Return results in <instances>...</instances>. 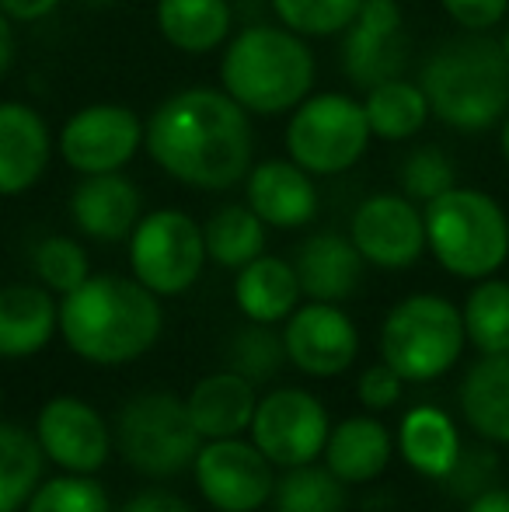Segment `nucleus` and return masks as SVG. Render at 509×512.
<instances>
[{
  "mask_svg": "<svg viewBox=\"0 0 509 512\" xmlns=\"http://www.w3.org/2000/svg\"><path fill=\"white\" fill-rule=\"evenodd\" d=\"M35 276L49 293L67 297L70 290L84 283L91 276L88 269V251L74 241V237H46L32 255Z\"/></svg>",
  "mask_w": 509,
  "mask_h": 512,
  "instance_id": "obj_34",
  "label": "nucleus"
},
{
  "mask_svg": "<svg viewBox=\"0 0 509 512\" xmlns=\"http://www.w3.org/2000/svg\"><path fill=\"white\" fill-rule=\"evenodd\" d=\"M426 248L457 279H489L509 258V213L489 192L461 189L436 196L422 209Z\"/></svg>",
  "mask_w": 509,
  "mask_h": 512,
  "instance_id": "obj_5",
  "label": "nucleus"
},
{
  "mask_svg": "<svg viewBox=\"0 0 509 512\" xmlns=\"http://www.w3.org/2000/svg\"><path fill=\"white\" fill-rule=\"evenodd\" d=\"M464 331L482 356L509 352V283L506 279H478L464 300Z\"/></svg>",
  "mask_w": 509,
  "mask_h": 512,
  "instance_id": "obj_31",
  "label": "nucleus"
},
{
  "mask_svg": "<svg viewBox=\"0 0 509 512\" xmlns=\"http://www.w3.org/2000/svg\"><path fill=\"white\" fill-rule=\"evenodd\" d=\"M192 471L203 499L220 512H255L276 492L272 460L238 436L206 439Z\"/></svg>",
  "mask_w": 509,
  "mask_h": 512,
  "instance_id": "obj_11",
  "label": "nucleus"
},
{
  "mask_svg": "<svg viewBox=\"0 0 509 512\" xmlns=\"http://www.w3.org/2000/svg\"><path fill=\"white\" fill-rule=\"evenodd\" d=\"M35 439L42 453L67 474H98L109 460V429L81 398H53L39 411Z\"/></svg>",
  "mask_w": 509,
  "mask_h": 512,
  "instance_id": "obj_16",
  "label": "nucleus"
},
{
  "mask_svg": "<svg viewBox=\"0 0 509 512\" xmlns=\"http://www.w3.org/2000/svg\"><path fill=\"white\" fill-rule=\"evenodd\" d=\"M283 345L286 359L297 370L311 373V377H339L356 363L360 335H356V324L349 321L346 310H339V304L311 300V304L297 307L286 317Z\"/></svg>",
  "mask_w": 509,
  "mask_h": 512,
  "instance_id": "obj_14",
  "label": "nucleus"
},
{
  "mask_svg": "<svg viewBox=\"0 0 509 512\" xmlns=\"http://www.w3.org/2000/svg\"><path fill=\"white\" fill-rule=\"evenodd\" d=\"M401 384H405V377H401L394 366L381 363L363 373L360 384H356V394H360V401L370 411H387L401 401Z\"/></svg>",
  "mask_w": 509,
  "mask_h": 512,
  "instance_id": "obj_39",
  "label": "nucleus"
},
{
  "mask_svg": "<svg viewBox=\"0 0 509 512\" xmlns=\"http://www.w3.org/2000/svg\"><path fill=\"white\" fill-rule=\"evenodd\" d=\"M408 56L405 18L398 0H367L356 21L346 28L342 42V67L360 88H374L381 81L401 77Z\"/></svg>",
  "mask_w": 509,
  "mask_h": 512,
  "instance_id": "obj_15",
  "label": "nucleus"
},
{
  "mask_svg": "<svg viewBox=\"0 0 509 512\" xmlns=\"http://www.w3.org/2000/svg\"><path fill=\"white\" fill-rule=\"evenodd\" d=\"M143 216L140 189L123 175H81V185L70 192V220L91 241H129Z\"/></svg>",
  "mask_w": 509,
  "mask_h": 512,
  "instance_id": "obj_17",
  "label": "nucleus"
},
{
  "mask_svg": "<svg viewBox=\"0 0 509 512\" xmlns=\"http://www.w3.org/2000/svg\"><path fill=\"white\" fill-rule=\"evenodd\" d=\"M499 46H503V56L509 63V18H506V28H503V39H499Z\"/></svg>",
  "mask_w": 509,
  "mask_h": 512,
  "instance_id": "obj_45",
  "label": "nucleus"
},
{
  "mask_svg": "<svg viewBox=\"0 0 509 512\" xmlns=\"http://www.w3.org/2000/svg\"><path fill=\"white\" fill-rule=\"evenodd\" d=\"M28 512H112V506L91 474H60L35 488Z\"/></svg>",
  "mask_w": 509,
  "mask_h": 512,
  "instance_id": "obj_35",
  "label": "nucleus"
},
{
  "mask_svg": "<svg viewBox=\"0 0 509 512\" xmlns=\"http://www.w3.org/2000/svg\"><path fill=\"white\" fill-rule=\"evenodd\" d=\"M457 185V171L443 150L436 147H419L405 157L401 164V192L412 203H433L436 196L450 192Z\"/></svg>",
  "mask_w": 509,
  "mask_h": 512,
  "instance_id": "obj_37",
  "label": "nucleus"
},
{
  "mask_svg": "<svg viewBox=\"0 0 509 512\" xmlns=\"http://www.w3.org/2000/svg\"><path fill=\"white\" fill-rule=\"evenodd\" d=\"M461 411L478 436L509 443V352L482 356L461 384Z\"/></svg>",
  "mask_w": 509,
  "mask_h": 512,
  "instance_id": "obj_27",
  "label": "nucleus"
},
{
  "mask_svg": "<svg viewBox=\"0 0 509 512\" xmlns=\"http://www.w3.org/2000/svg\"><path fill=\"white\" fill-rule=\"evenodd\" d=\"M39 439L21 425L0 422V512H18L28 506L35 488L42 485Z\"/></svg>",
  "mask_w": 509,
  "mask_h": 512,
  "instance_id": "obj_30",
  "label": "nucleus"
},
{
  "mask_svg": "<svg viewBox=\"0 0 509 512\" xmlns=\"http://www.w3.org/2000/svg\"><path fill=\"white\" fill-rule=\"evenodd\" d=\"M468 512H509V492L506 488H485L471 499Z\"/></svg>",
  "mask_w": 509,
  "mask_h": 512,
  "instance_id": "obj_42",
  "label": "nucleus"
},
{
  "mask_svg": "<svg viewBox=\"0 0 509 512\" xmlns=\"http://www.w3.org/2000/svg\"><path fill=\"white\" fill-rule=\"evenodd\" d=\"M325 464L342 485H363L384 474L391 464V432L370 415L346 418L328 432Z\"/></svg>",
  "mask_w": 509,
  "mask_h": 512,
  "instance_id": "obj_24",
  "label": "nucleus"
},
{
  "mask_svg": "<svg viewBox=\"0 0 509 512\" xmlns=\"http://www.w3.org/2000/svg\"><path fill=\"white\" fill-rule=\"evenodd\" d=\"M248 206L265 227L297 230L318 216V189L297 161H262L248 171Z\"/></svg>",
  "mask_w": 509,
  "mask_h": 512,
  "instance_id": "obj_19",
  "label": "nucleus"
},
{
  "mask_svg": "<svg viewBox=\"0 0 509 512\" xmlns=\"http://www.w3.org/2000/svg\"><path fill=\"white\" fill-rule=\"evenodd\" d=\"M119 450L133 471L147 478H175L185 467L196 464L203 450V436L192 425L185 401L175 394H136L119 411Z\"/></svg>",
  "mask_w": 509,
  "mask_h": 512,
  "instance_id": "obj_8",
  "label": "nucleus"
},
{
  "mask_svg": "<svg viewBox=\"0 0 509 512\" xmlns=\"http://www.w3.org/2000/svg\"><path fill=\"white\" fill-rule=\"evenodd\" d=\"M53 136L32 105L0 102V199L28 192L49 168Z\"/></svg>",
  "mask_w": 509,
  "mask_h": 512,
  "instance_id": "obj_18",
  "label": "nucleus"
},
{
  "mask_svg": "<svg viewBox=\"0 0 509 512\" xmlns=\"http://www.w3.org/2000/svg\"><path fill=\"white\" fill-rule=\"evenodd\" d=\"M84 4H116V0H84Z\"/></svg>",
  "mask_w": 509,
  "mask_h": 512,
  "instance_id": "obj_46",
  "label": "nucleus"
},
{
  "mask_svg": "<svg viewBox=\"0 0 509 512\" xmlns=\"http://www.w3.org/2000/svg\"><path fill=\"white\" fill-rule=\"evenodd\" d=\"M14 53H18V42H14V21L0 11V77L11 70Z\"/></svg>",
  "mask_w": 509,
  "mask_h": 512,
  "instance_id": "obj_43",
  "label": "nucleus"
},
{
  "mask_svg": "<svg viewBox=\"0 0 509 512\" xmlns=\"http://www.w3.org/2000/svg\"><path fill=\"white\" fill-rule=\"evenodd\" d=\"M206 255L210 262L224 265V269H245L258 255H265V223L258 220L252 206H220L217 213L206 220Z\"/></svg>",
  "mask_w": 509,
  "mask_h": 512,
  "instance_id": "obj_29",
  "label": "nucleus"
},
{
  "mask_svg": "<svg viewBox=\"0 0 509 512\" xmlns=\"http://www.w3.org/2000/svg\"><path fill=\"white\" fill-rule=\"evenodd\" d=\"M300 279L293 262H283L276 255H258L245 269H238L234 279V304L248 321L276 324L286 321L300 307Z\"/></svg>",
  "mask_w": 509,
  "mask_h": 512,
  "instance_id": "obj_23",
  "label": "nucleus"
},
{
  "mask_svg": "<svg viewBox=\"0 0 509 512\" xmlns=\"http://www.w3.org/2000/svg\"><path fill=\"white\" fill-rule=\"evenodd\" d=\"M499 150H503V157H506V164H509V115L503 122H499Z\"/></svg>",
  "mask_w": 509,
  "mask_h": 512,
  "instance_id": "obj_44",
  "label": "nucleus"
},
{
  "mask_svg": "<svg viewBox=\"0 0 509 512\" xmlns=\"http://www.w3.org/2000/svg\"><path fill=\"white\" fill-rule=\"evenodd\" d=\"M419 84L436 119L461 133H482L509 115V63L503 46L485 39V32L436 49Z\"/></svg>",
  "mask_w": 509,
  "mask_h": 512,
  "instance_id": "obj_4",
  "label": "nucleus"
},
{
  "mask_svg": "<svg viewBox=\"0 0 509 512\" xmlns=\"http://www.w3.org/2000/svg\"><path fill=\"white\" fill-rule=\"evenodd\" d=\"M157 32L178 53L203 56L231 39L234 14L227 0H157Z\"/></svg>",
  "mask_w": 509,
  "mask_h": 512,
  "instance_id": "obj_25",
  "label": "nucleus"
},
{
  "mask_svg": "<svg viewBox=\"0 0 509 512\" xmlns=\"http://www.w3.org/2000/svg\"><path fill=\"white\" fill-rule=\"evenodd\" d=\"M220 84L248 115L293 112L314 88V53L286 25H252L227 42Z\"/></svg>",
  "mask_w": 509,
  "mask_h": 512,
  "instance_id": "obj_3",
  "label": "nucleus"
},
{
  "mask_svg": "<svg viewBox=\"0 0 509 512\" xmlns=\"http://www.w3.org/2000/svg\"><path fill=\"white\" fill-rule=\"evenodd\" d=\"M192 415V425L199 429L203 439H231L252 429L255 418V384L241 373H210L192 387L189 401H185Z\"/></svg>",
  "mask_w": 509,
  "mask_h": 512,
  "instance_id": "obj_22",
  "label": "nucleus"
},
{
  "mask_svg": "<svg viewBox=\"0 0 509 512\" xmlns=\"http://www.w3.org/2000/svg\"><path fill=\"white\" fill-rule=\"evenodd\" d=\"M276 512H342L346 509V492L342 481L328 467H286V478L272 492Z\"/></svg>",
  "mask_w": 509,
  "mask_h": 512,
  "instance_id": "obj_32",
  "label": "nucleus"
},
{
  "mask_svg": "<svg viewBox=\"0 0 509 512\" xmlns=\"http://www.w3.org/2000/svg\"><path fill=\"white\" fill-rule=\"evenodd\" d=\"M349 237L363 262L377 269H408L426 251V216L405 192H381L363 199L349 223Z\"/></svg>",
  "mask_w": 509,
  "mask_h": 512,
  "instance_id": "obj_13",
  "label": "nucleus"
},
{
  "mask_svg": "<svg viewBox=\"0 0 509 512\" xmlns=\"http://www.w3.org/2000/svg\"><path fill=\"white\" fill-rule=\"evenodd\" d=\"M63 0H0V11L11 21H21V25H32V21H42L60 7Z\"/></svg>",
  "mask_w": 509,
  "mask_h": 512,
  "instance_id": "obj_40",
  "label": "nucleus"
},
{
  "mask_svg": "<svg viewBox=\"0 0 509 512\" xmlns=\"http://www.w3.org/2000/svg\"><path fill=\"white\" fill-rule=\"evenodd\" d=\"M0 401H4V394H0Z\"/></svg>",
  "mask_w": 509,
  "mask_h": 512,
  "instance_id": "obj_47",
  "label": "nucleus"
},
{
  "mask_svg": "<svg viewBox=\"0 0 509 512\" xmlns=\"http://www.w3.org/2000/svg\"><path fill=\"white\" fill-rule=\"evenodd\" d=\"M328 411L314 394L300 387H279L265 394L255 408L252 436L255 446L276 467L311 464L328 443Z\"/></svg>",
  "mask_w": 509,
  "mask_h": 512,
  "instance_id": "obj_12",
  "label": "nucleus"
},
{
  "mask_svg": "<svg viewBox=\"0 0 509 512\" xmlns=\"http://www.w3.org/2000/svg\"><path fill=\"white\" fill-rule=\"evenodd\" d=\"M164 314L157 293L140 279L88 276L60 300V335L81 359L126 366L161 338Z\"/></svg>",
  "mask_w": 509,
  "mask_h": 512,
  "instance_id": "obj_2",
  "label": "nucleus"
},
{
  "mask_svg": "<svg viewBox=\"0 0 509 512\" xmlns=\"http://www.w3.org/2000/svg\"><path fill=\"white\" fill-rule=\"evenodd\" d=\"M60 157L77 175H109L123 171L143 147V122L136 119L133 108L98 102L88 108H77L63 122L56 136Z\"/></svg>",
  "mask_w": 509,
  "mask_h": 512,
  "instance_id": "obj_10",
  "label": "nucleus"
},
{
  "mask_svg": "<svg viewBox=\"0 0 509 512\" xmlns=\"http://www.w3.org/2000/svg\"><path fill=\"white\" fill-rule=\"evenodd\" d=\"M60 331V304L46 286L11 283L0 290V359H28Z\"/></svg>",
  "mask_w": 509,
  "mask_h": 512,
  "instance_id": "obj_21",
  "label": "nucleus"
},
{
  "mask_svg": "<svg viewBox=\"0 0 509 512\" xmlns=\"http://www.w3.org/2000/svg\"><path fill=\"white\" fill-rule=\"evenodd\" d=\"M283 359H286V345H283V338L272 335L269 324L252 321L248 328H241L231 342L234 373L248 377L252 384H265V380L283 366Z\"/></svg>",
  "mask_w": 509,
  "mask_h": 512,
  "instance_id": "obj_36",
  "label": "nucleus"
},
{
  "mask_svg": "<svg viewBox=\"0 0 509 512\" xmlns=\"http://www.w3.org/2000/svg\"><path fill=\"white\" fill-rule=\"evenodd\" d=\"M143 147L175 182L224 192L252 171L255 136L248 112L227 91L185 88L154 108L143 126Z\"/></svg>",
  "mask_w": 509,
  "mask_h": 512,
  "instance_id": "obj_1",
  "label": "nucleus"
},
{
  "mask_svg": "<svg viewBox=\"0 0 509 512\" xmlns=\"http://www.w3.org/2000/svg\"><path fill=\"white\" fill-rule=\"evenodd\" d=\"M370 140L374 133L367 108L342 91L307 95L286 122V154L314 178H332L356 168Z\"/></svg>",
  "mask_w": 509,
  "mask_h": 512,
  "instance_id": "obj_7",
  "label": "nucleus"
},
{
  "mask_svg": "<svg viewBox=\"0 0 509 512\" xmlns=\"http://www.w3.org/2000/svg\"><path fill=\"white\" fill-rule=\"evenodd\" d=\"M203 227L182 209H157L140 216L129 234V265L133 279H140L157 297H178L192 290L206 265Z\"/></svg>",
  "mask_w": 509,
  "mask_h": 512,
  "instance_id": "obj_9",
  "label": "nucleus"
},
{
  "mask_svg": "<svg viewBox=\"0 0 509 512\" xmlns=\"http://www.w3.org/2000/svg\"><path fill=\"white\" fill-rule=\"evenodd\" d=\"M363 255L353 237L342 234H314L297 248L293 269H297L304 297L321 304H342L363 283Z\"/></svg>",
  "mask_w": 509,
  "mask_h": 512,
  "instance_id": "obj_20",
  "label": "nucleus"
},
{
  "mask_svg": "<svg viewBox=\"0 0 509 512\" xmlns=\"http://www.w3.org/2000/svg\"><path fill=\"white\" fill-rule=\"evenodd\" d=\"M123 512H192V509L168 492H140L136 499L126 502Z\"/></svg>",
  "mask_w": 509,
  "mask_h": 512,
  "instance_id": "obj_41",
  "label": "nucleus"
},
{
  "mask_svg": "<svg viewBox=\"0 0 509 512\" xmlns=\"http://www.w3.org/2000/svg\"><path fill=\"white\" fill-rule=\"evenodd\" d=\"M401 457L412 471H419L422 478H450L461 460V439L450 422L447 411L440 408H412L401 418Z\"/></svg>",
  "mask_w": 509,
  "mask_h": 512,
  "instance_id": "obj_26",
  "label": "nucleus"
},
{
  "mask_svg": "<svg viewBox=\"0 0 509 512\" xmlns=\"http://www.w3.org/2000/svg\"><path fill=\"white\" fill-rule=\"evenodd\" d=\"M440 4L464 32H489L509 18V0H440Z\"/></svg>",
  "mask_w": 509,
  "mask_h": 512,
  "instance_id": "obj_38",
  "label": "nucleus"
},
{
  "mask_svg": "<svg viewBox=\"0 0 509 512\" xmlns=\"http://www.w3.org/2000/svg\"><path fill=\"white\" fill-rule=\"evenodd\" d=\"M468 331L450 300L436 293H415L391 307L381 328V356L405 380H436L461 359Z\"/></svg>",
  "mask_w": 509,
  "mask_h": 512,
  "instance_id": "obj_6",
  "label": "nucleus"
},
{
  "mask_svg": "<svg viewBox=\"0 0 509 512\" xmlns=\"http://www.w3.org/2000/svg\"><path fill=\"white\" fill-rule=\"evenodd\" d=\"M367 0H272L279 25L304 39H328L342 35L356 21Z\"/></svg>",
  "mask_w": 509,
  "mask_h": 512,
  "instance_id": "obj_33",
  "label": "nucleus"
},
{
  "mask_svg": "<svg viewBox=\"0 0 509 512\" xmlns=\"http://www.w3.org/2000/svg\"><path fill=\"white\" fill-rule=\"evenodd\" d=\"M363 108H367L370 133L381 136V140H394V143L412 140L415 133H422V126H426L429 115H433L422 84H412V81H405V77H391V81H381V84H374V88H367Z\"/></svg>",
  "mask_w": 509,
  "mask_h": 512,
  "instance_id": "obj_28",
  "label": "nucleus"
}]
</instances>
